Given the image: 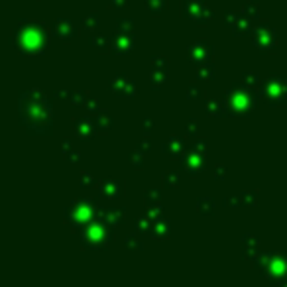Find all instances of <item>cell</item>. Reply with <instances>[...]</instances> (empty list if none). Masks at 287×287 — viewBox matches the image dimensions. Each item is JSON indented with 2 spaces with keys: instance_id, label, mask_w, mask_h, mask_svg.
<instances>
[{
  "instance_id": "6da1fadb",
  "label": "cell",
  "mask_w": 287,
  "mask_h": 287,
  "mask_svg": "<svg viewBox=\"0 0 287 287\" xmlns=\"http://www.w3.org/2000/svg\"><path fill=\"white\" fill-rule=\"evenodd\" d=\"M18 122L28 134L51 136L53 134V114L51 103L39 89L22 91L18 95Z\"/></svg>"
},
{
  "instance_id": "7a4b0ae2",
  "label": "cell",
  "mask_w": 287,
  "mask_h": 287,
  "mask_svg": "<svg viewBox=\"0 0 287 287\" xmlns=\"http://www.w3.org/2000/svg\"><path fill=\"white\" fill-rule=\"evenodd\" d=\"M10 45L20 55H41L49 47V32L41 22L20 18L12 28Z\"/></svg>"
},
{
  "instance_id": "3957f363",
  "label": "cell",
  "mask_w": 287,
  "mask_h": 287,
  "mask_svg": "<svg viewBox=\"0 0 287 287\" xmlns=\"http://www.w3.org/2000/svg\"><path fill=\"white\" fill-rule=\"evenodd\" d=\"M250 264L270 284L287 286V254H284V252H272V254L258 252Z\"/></svg>"
},
{
  "instance_id": "277c9868",
  "label": "cell",
  "mask_w": 287,
  "mask_h": 287,
  "mask_svg": "<svg viewBox=\"0 0 287 287\" xmlns=\"http://www.w3.org/2000/svg\"><path fill=\"white\" fill-rule=\"evenodd\" d=\"M101 207H97L95 199H75L67 209H65V222L73 232L85 230L93 220L99 218Z\"/></svg>"
},
{
  "instance_id": "5b68a950",
  "label": "cell",
  "mask_w": 287,
  "mask_h": 287,
  "mask_svg": "<svg viewBox=\"0 0 287 287\" xmlns=\"http://www.w3.org/2000/svg\"><path fill=\"white\" fill-rule=\"evenodd\" d=\"M226 101H228V107H230V112L234 116H240V118H246L250 116L256 107H258V93L254 91V87H248V85H234L228 93H226Z\"/></svg>"
},
{
  "instance_id": "8992f818",
  "label": "cell",
  "mask_w": 287,
  "mask_h": 287,
  "mask_svg": "<svg viewBox=\"0 0 287 287\" xmlns=\"http://www.w3.org/2000/svg\"><path fill=\"white\" fill-rule=\"evenodd\" d=\"M114 238V226L108 222L97 218L93 220L85 230H81V244L85 250H105L112 244Z\"/></svg>"
},
{
  "instance_id": "52a82bcc",
  "label": "cell",
  "mask_w": 287,
  "mask_h": 287,
  "mask_svg": "<svg viewBox=\"0 0 287 287\" xmlns=\"http://www.w3.org/2000/svg\"><path fill=\"white\" fill-rule=\"evenodd\" d=\"M260 95L270 107H284L287 103L286 75H270L260 85Z\"/></svg>"
},
{
  "instance_id": "ba28073f",
  "label": "cell",
  "mask_w": 287,
  "mask_h": 287,
  "mask_svg": "<svg viewBox=\"0 0 287 287\" xmlns=\"http://www.w3.org/2000/svg\"><path fill=\"white\" fill-rule=\"evenodd\" d=\"M252 39H254V45L262 53H274L276 47H278V32L270 24H258V26H254Z\"/></svg>"
},
{
  "instance_id": "9c48e42d",
  "label": "cell",
  "mask_w": 287,
  "mask_h": 287,
  "mask_svg": "<svg viewBox=\"0 0 287 287\" xmlns=\"http://www.w3.org/2000/svg\"><path fill=\"white\" fill-rule=\"evenodd\" d=\"M181 16L185 20H191L197 26H205L211 20L213 12L209 10L205 0H183L181 2Z\"/></svg>"
},
{
  "instance_id": "30bf717a",
  "label": "cell",
  "mask_w": 287,
  "mask_h": 287,
  "mask_svg": "<svg viewBox=\"0 0 287 287\" xmlns=\"http://www.w3.org/2000/svg\"><path fill=\"white\" fill-rule=\"evenodd\" d=\"M226 18V26L230 28V32L238 37H246V36H252V22L250 18L244 14V12H234V10H228L224 14Z\"/></svg>"
},
{
  "instance_id": "8fae6325",
  "label": "cell",
  "mask_w": 287,
  "mask_h": 287,
  "mask_svg": "<svg viewBox=\"0 0 287 287\" xmlns=\"http://www.w3.org/2000/svg\"><path fill=\"white\" fill-rule=\"evenodd\" d=\"M181 169L187 171L189 175H199L207 169V153L197 151V149H187L181 155Z\"/></svg>"
},
{
  "instance_id": "7c38bea8",
  "label": "cell",
  "mask_w": 287,
  "mask_h": 287,
  "mask_svg": "<svg viewBox=\"0 0 287 287\" xmlns=\"http://www.w3.org/2000/svg\"><path fill=\"white\" fill-rule=\"evenodd\" d=\"M108 91L112 95L120 97V99H134L136 93H138V87H136L134 79H130V77L120 73V75H116V77H112L108 81Z\"/></svg>"
},
{
  "instance_id": "4fadbf2b",
  "label": "cell",
  "mask_w": 287,
  "mask_h": 287,
  "mask_svg": "<svg viewBox=\"0 0 287 287\" xmlns=\"http://www.w3.org/2000/svg\"><path fill=\"white\" fill-rule=\"evenodd\" d=\"M53 36L65 43L73 41L77 37V26L69 18H57L53 22Z\"/></svg>"
},
{
  "instance_id": "5bb4252c",
  "label": "cell",
  "mask_w": 287,
  "mask_h": 287,
  "mask_svg": "<svg viewBox=\"0 0 287 287\" xmlns=\"http://www.w3.org/2000/svg\"><path fill=\"white\" fill-rule=\"evenodd\" d=\"M211 57H213V45L207 43V41L199 39L189 47V61H193L195 65L211 63Z\"/></svg>"
},
{
  "instance_id": "9a60e30c",
  "label": "cell",
  "mask_w": 287,
  "mask_h": 287,
  "mask_svg": "<svg viewBox=\"0 0 287 287\" xmlns=\"http://www.w3.org/2000/svg\"><path fill=\"white\" fill-rule=\"evenodd\" d=\"M73 132H75V136H77L79 140H85V142L93 140V138H95V134H99V130H97V126H95L93 116H91V118H89V116L75 118V120H73Z\"/></svg>"
},
{
  "instance_id": "2e32d148",
  "label": "cell",
  "mask_w": 287,
  "mask_h": 287,
  "mask_svg": "<svg viewBox=\"0 0 287 287\" xmlns=\"http://www.w3.org/2000/svg\"><path fill=\"white\" fill-rule=\"evenodd\" d=\"M134 49V34H126V32H116L112 36V43H110V51L114 55H128Z\"/></svg>"
},
{
  "instance_id": "e0dca14e",
  "label": "cell",
  "mask_w": 287,
  "mask_h": 287,
  "mask_svg": "<svg viewBox=\"0 0 287 287\" xmlns=\"http://www.w3.org/2000/svg\"><path fill=\"white\" fill-rule=\"evenodd\" d=\"M99 193L101 197L108 199V201H116L122 195V183L116 177H107L99 183Z\"/></svg>"
},
{
  "instance_id": "ac0fdd59",
  "label": "cell",
  "mask_w": 287,
  "mask_h": 287,
  "mask_svg": "<svg viewBox=\"0 0 287 287\" xmlns=\"http://www.w3.org/2000/svg\"><path fill=\"white\" fill-rule=\"evenodd\" d=\"M161 149H163V153L167 157H173V159H181V155L187 151L185 149V140L181 136H177V134H171L165 140V144L161 145Z\"/></svg>"
},
{
  "instance_id": "d6986e66",
  "label": "cell",
  "mask_w": 287,
  "mask_h": 287,
  "mask_svg": "<svg viewBox=\"0 0 287 287\" xmlns=\"http://www.w3.org/2000/svg\"><path fill=\"white\" fill-rule=\"evenodd\" d=\"M99 218L108 222L110 226H120L124 220V209L122 207H101L99 211Z\"/></svg>"
},
{
  "instance_id": "ffe728a7",
  "label": "cell",
  "mask_w": 287,
  "mask_h": 287,
  "mask_svg": "<svg viewBox=\"0 0 287 287\" xmlns=\"http://www.w3.org/2000/svg\"><path fill=\"white\" fill-rule=\"evenodd\" d=\"M205 112L209 116H230V107H228V101L226 97L224 99H211L205 107Z\"/></svg>"
},
{
  "instance_id": "44dd1931",
  "label": "cell",
  "mask_w": 287,
  "mask_h": 287,
  "mask_svg": "<svg viewBox=\"0 0 287 287\" xmlns=\"http://www.w3.org/2000/svg\"><path fill=\"white\" fill-rule=\"evenodd\" d=\"M147 234L151 238H155V240H163V238H167L171 234V222L165 216H159V218H155L151 222V228H149Z\"/></svg>"
},
{
  "instance_id": "7402d4cb",
  "label": "cell",
  "mask_w": 287,
  "mask_h": 287,
  "mask_svg": "<svg viewBox=\"0 0 287 287\" xmlns=\"http://www.w3.org/2000/svg\"><path fill=\"white\" fill-rule=\"evenodd\" d=\"M242 252H244V258L248 262H252L254 256L260 252V238L252 236V234H244L242 236Z\"/></svg>"
},
{
  "instance_id": "603a6c76",
  "label": "cell",
  "mask_w": 287,
  "mask_h": 287,
  "mask_svg": "<svg viewBox=\"0 0 287 287\" xmlns=\"http://www.w3.org/2000/svg\"><path fill=\"white\" fill-rule=\"evenodd\" d=\"M93 120H95V126H97L99 134L110 132V128H112V124H114L110 112H107V110H99L97 114H93Z\"/></svg>"
},
{
  "instance_id": "cb8c5ba5",
  "label": "cell",
  "mask_w": 287,
  "mask_h": 287,
  "mask_svg": "<svg viewBox=\"0 0 287 287\" xmlns=\"http://www.w3.org/2000/svg\"><path fill=\"white\" fill-rule=\"evenodd\" d=\"M89 43L95 47V51H99V53H107L108 49H110V43H112V39H108V36H105V34H95V36H91V39H89Z\"/></svg>"
},
{
  "instance_id": "d4e9b609",
  "label": "cell",
  "mask_w": 287,
  "mask_h": 287,
  "mask_svg": "<svg viewBox=\"0 0 287 287\" xmlns=\"http://www.w3.org/2000/svg\"><path fill=\"white\" fill-rule=\"evenodd\" d=\"M197 213L201 216H211L215 213V199L213 197H199L197 199Z\"/></svg>"
},
{
  "instance_id": "484cf974",
  "label": "cell",
  "mask_w": 287,
  "mask_h": 287,
  "mask_svg": "<svg viewBox=\"0 0 287 287\" xmlns=\"http://www.w3.org/2000/svg\"><path fill=\"white\" fill-rule=\"evenodd\" d=\"M165 79H167V69H151V73H149V83H151V89H153V91H159V89L163 87Z\"/></svg>"
},
{
  "instance_id": "4316f807",
  "label": "cell",
  "mask_w": 287,
  "mask_h": 287,
  "mask_svg": "<svg viewBox=\"0 0 287 287\" xmlns=\"http://www.w3.org/2000/svg\"><path fill=\"white\" fill-rule=\"evenodd\" d=\"M215 79V67L211 63H205V65H199V71H197V81L201 83H211Z\"/></svg>"
},
{
  "instance_id": "83f0119b",
  "label": "cell",
  "mask_w": 287,
  "mask_h": 287,
  "mask_svg": "<svg viewBox=\"0 0 287 287\" xmlns=\"http://www.w3.org/2000/svg\"><path fill=\"white\" fill-rule=\"evenodd\" d=\"M167 8V0H145V10L151 16H161Z\"/></svg>"
},
{
  "instance_id": "f1b7e54d",
  "label": "cell",
  "mask_w": 287,
  "mask_h": 287,
  "mask_svg": "<svg viewBox=\"0 0 287 287\" xmlns=\"http://www.w3.org/2000/svg\"><path fill=\"white\" fill-rule=\"evenodd\" d=\"M242 12L250 18V20H258L260 16H262V10H260V2L258 0H248L246 4H244V8H242Z\"/></svg>"
},
{
  "instance_id": "f546056e",
  "label": "cell",
  "mask_w": 287,
  "mask_h": 287,
  "mask_svg": "<svg viewBox=\"0 0 287 287\" xmlns=\"http://www.w3.org/2000/svg\"><path fill=\"white\" fill-rule=\"evenodd\" d=\"M87 103H89V93H87V91H73V93H71L69 105H71L73 108L87 107Z\"/></svg>"
},
{
  "instance_id": "4dcf8cb0",
  "label": "cell",
  "mask_w": 287,
  "mask_h": 287,
  "mask_svg": "<svg viewBox=\"0 0 287 287\" xmlns=\"http://www.w3.org/2000/svg\"><path fill=\"white\" fill-rule=\"evenodd\" d=\"M144 203H145V207L159 205V203H161V191H159V189H153V187L145 189V193H144Z\"/></svg>"
},
{
  "instance_id": "1f68e13d",
  "label": "cell",
  "mask_w": 287,
  "mask_h": 287,
  "mask_svg": "<svg viewBox=\"0 0 287 287\" xmlns=\"http://www.w3.org/2000/svg\"><path fill=\"white\" fill-rule=\"evenodd\" d=\"M124 248L130 250V252H142L144 242L138 238V232H136V234H128V236L124 238Z\"/></svg>"
},
{
  "instance_id": "d6a6232c",
  "label": "cell",
  "mask_w": 287,
  "mask_h": 287,
  "mask_svg": "<svg viewBox=\"0 0 287 287\" xmlns=\"http://www.w3.org/2000/svg\"><path fill=\"white\" fill-rule=\"evenodd\" d=\"M99 26H101V16H99V12H89V14H85V18H83V28H85V30L93 32V30L99 28Z\"/></svg>"
},
{
  "instance_id": "836d02e7",
  "label": "cell",
  "mask_w": 287,
  "mask_h": 287,
  "mask_svg": "<svg viewBox=\"0 0 287 287\" xmlns=\"http://www.w3.org/2000/svg\"><path fill=\"white\" fill-rule=\"evenodd\" d=\"M151 222H153V220H151V218H149V216L144 213L142 216H138V218L134 220V230H136L138 234H142V232H149V228H151Z\"/></svg>"
},
{
  "instance_id": "e575fe53",
  "label": "cell",
  "mask_w": 287,
  "mask_h": 287,
  "mask_svg": "<svg viewBox=\"0 0 287 287\" xmlns=\"http://www.w3.org/2000/svg\"><path fill=\"white\" fill-rule=\"evenodd\" d=\"M242 83L244 85H248V87H260L262 85V77L256 73V71H246L244 75H242Z\"/></svg>"
},
{
  "instance_id": "d590c367",
  "label": "cell",
  "mask_w": 287,
  "mask_h": 287,
  "mask_svg": "<svg viewBox=\"0 0 287 287\" xmlns=\"http://www.w3.org/2000/svg\"><path fill=\"white\" fill-rule=\"evenodd\" d=\"M161 179H163V185H165L167 189H175V187H179V181H181L177 171H165Z\"/></svg>"
},
{
  "instance_id": "8d00e7d4",
  "label": "cell",
  "mask_w": 287,
  "mask_h": 287,
  "mask_svg": "<svg viewBox=\"0 0 287 287\" xmlns=\"http://www.w3.org/2000/svg\"><path fill=\"white\" fill-rule=\"evenodd\" d=\"M238 197H240L242 207H254L256 201H258V193L256 191H242Z\"/></svg>"
},
{
  "instance_id": "74e56055",
  "label": "cell",
  "mask_w": 287,
  "mask_h": 287,
  "mask_svg": "<svg viewBox=\"0 0 287 287\" xmlns=\"http://www.w3.org/2000/svg\"><path fill=\"white\" fill-rule=\"evenodd\" d=\"M116 32L134 34V20H132V18H118V22H116Z\"/></svg>"
},
{
  "instance_id": "f35d334b",
  "label": "cell",
  "mask_w": 287,
  "mask_h": 287,
  "mask_svg": "<svg viewBox=\"0 0 287 287\" xmlns=\"http://www.w3.org/2000/svg\"><path fill=\"white\" fill-rule=\"evenodd\" d=\"M95 183H97V179H95L93 173L83 171V173L79 175V187H81V189H91V187H95Z\"/></svg>"
},
{
  "instance_id": "ab89813d",
  "label": "cell",
  "mask_w": 287,
  "mask_h": 287,
  "mask_svg": "<svg viewBox=\"0 0 287 287\" xmlns=\"http://www.w3.org/2000/svg\"><path fill=\"white\" fill-rule=\"evenodd\" d=\"M128 159H130V163H132L134 169H142L144 167V151H140L138 147H136L134 151H130Z\"/></svg>"
},
{
  "instance_id": "60d3db41",
  "label": "cell",
  "mask_w": 287,
  "mask_h": 287,
  "mask_svg": "<svg viewBox=\"0 0 287 287\" xmlns=\"http://www.w3.org/2000/svg\"><path fill=\"white\" fill-rule=\"evenodd\" d=\"M145 215H147L151 220H155V218L163 216V207H161V203H159V205H153V207H147Z\"/></svg>"
},
{
  "instance_id": "b9f144b4",
  "label": "cell",
  "mask_w": 287,
  "mask_h": 287,
  "mask_svg": "<svg viewBox=\"0 0 287 287\" xmlns=\"http://www.w3.org/2000/svg\"><path fill=\"white\" fill-rule=\"evenodd\" d=\"M151 65H153V69H167L169 63L163 55H151Z\"/></svg>"
},
{
  "instance_id": "7bdbcfd3",
  "label": "cell",
  "mask_w": 287,
  "mask_h": 287,
  "mask_svg": "<svg viewBox=\"0 0 287 287\" xmlns=\"http://www.w3.org/2000/svg\"><path fill=\"white\" fill-rule=\"evenodd\" d=\"M203 97V91L197 87V85H191L189 89H187V99L189 101H197V99H201Z\"/></svg>"
},
{
  "instance_id": "ee69618b",
  "label": "cell",
  "mask_w": 287,
  "mask_h": 287,
  "mask_svg": "<svg viewBox=\"0 0 287 287\" xmlns=\"http://www.w3.org/2000/svg\"><path fill=\"white\" fill-rule=\"evenodd\" d=\"M142 130H144V134H151V132L155 130V120L149 118V116H145L142 120Z\"/></svg>"
},
{
  "instance_id": "f6af8a7d",
  "label": "cell",
  "mask_w": 287,
  "mask_h": 287,
  "mask_svg": "<svg viewBox=\"0 0 287 287\" xmlns=\"http://www.w3.org/2000/svg\"><path fill=\"white\" fill-rule=\"evenodd\" d=\"M85 108H87V112H89L91 116H93V114H97L99 110H103L97 99H89V103H87V107H85Z\"/></svg>"
},
{
  "instance_id": "bcb514c9",
  "label": "cell",
  "mask_w": 287,
  "mask_h": 287,
  "mask_svg": "<svg viewBox=\"0 0 287 287\" xmlns=\"http://www.w3.org/2000/svg\"><path fill=\"white\" fill-rule=\"evenodd\" d=\"M108 6L112 10H126L130 6V0H108Z\"/></svg>"
},
{
  "instance_id": "7dc6e473",
  "label": "cell",
  "mask_w": 287,
  "mask_h": 287,
  "mask_svg": "<svg viewBox=\"0 0 287 287\" xmlns=\"http://www.w3.org/2000/svg\"><path fill=\"white\" fill-rule=\"evenodd\" d=\"M226 173H228L226 165H216L215 167V181H224L226 179Z\"/></svg>"
},
{
  "instance_id": "c3c4849f",
  "label": "cell",
  "mask_w": 287,
  "mask_h": 287,
  "mask_svg": "<svg viewBox=\"0 0 287 287\" xmlns=\"http://www.w3.org/2000/svg\"><path fill=\"white\" fill-rule=\"evenodd\" d=\"M222 205H224V207H232V209H236V207H242V203H240V197H226V199L222 201Z\"/></svg>"
},
{
  "instance_id": "681fc988",
  "label": "cell",
  "mask_w": 287,
  "mask_h": 287,
  "mask_svg": "<svg viewBox=\"0 0 287 287\" xmlns=\"http://www.w3.org/2000/svg\"><path fill=\"white\" fill-rule=\"evenodd\" d=\"M185 134L187 136H197V120H189L187 122V126H185Z\"/></svg>"
},
{
  "instance_id": "f907efd6",
  "label": "cell",
  "mask_w": 287,
  "mask_h": 287,
  "mask_svg": "<svg viewBox=\"0 0 287 287\" xmlns=\"http://www.w3.org/2000/svg\"><path fill=\"white\" fill-rule=\"evenodd\" d=\"M65 155H67V161H69V163H77V161L81 159V151H77V149H71V151H67Z\"/></svg>"
},
{
  "instance_id": "816d5d0a",
  "label": "cell",
  "mask_w": 287,
  "mask_h": 287,
  "mask_svg": "<svg viewBox=\"0 0 287 287\" xmlns=\"http://www.w3.org/2000/svg\"><path fill=\"white\" fill-rule=\"evenodd\" d=\"M193 149H197V151H203V153H207V140L205 138H199L197 142L191 145Z\"/></svg>"
},
{
  "instance_id": "f5cc1de1",
  "label": "cell",
  "mask_w": 287,
  "mask_h": 287,
  "mask_svg": "<svg viewBox=\"0 0 287 287\" xmlns=\"http://www.w3.org/2000/svg\"><path fill=\"white\" fill-rule=\"evenodd\" d=\"M138 149H140V151H144V153H145V151H149V149H151V142H149L147 138H144V140H140V142H138Z\"/></svg>"
},
{
  "instance_id": "db71d44e",
  "label": "cell",
  "mask_w": 287,
  "mask_h": 287,
  "mask_svg": "<svg viewBox=\"0 0 287 287\" xmlns=\"http://www.w3.org/2000/svg\"><path fill=\"white\" fill-rule=\"evenodd\" d=\"M71 93H73V91H57L55 97L61 99V101H69V99H71Z\"/></svg>"
},
{
  "instance_id": "11a10c76",
  "label": "cell",
  "mask_w": 287,
  "mask_h": 287,
  "mask_svg": "<svg viewBox=\"0 0 287 287\" xmlns=\"http://www.w3.org/2000/svg\"><path fill=\"white\" fill-rule=\"evenodd\" d=\"M71 149H73V142H71V140H63V142H61V151H63V153H67V151H71Z\"/></svg>"
},
{
  "instance_id": "9f6ffc18",
  "label": "cell",
  "mask_w": 287,
  "mask_h": 287,
  "mask_svg": "<svg viewBox=\"0 0 287 287\" xmlns=\"http://www.w3.org/2000/svg\"><path fill=\"white\" fill-rule=\"evenodd\" d=\"M286 85H287V75H286Z\"/></svg>"
}]
</instances>
